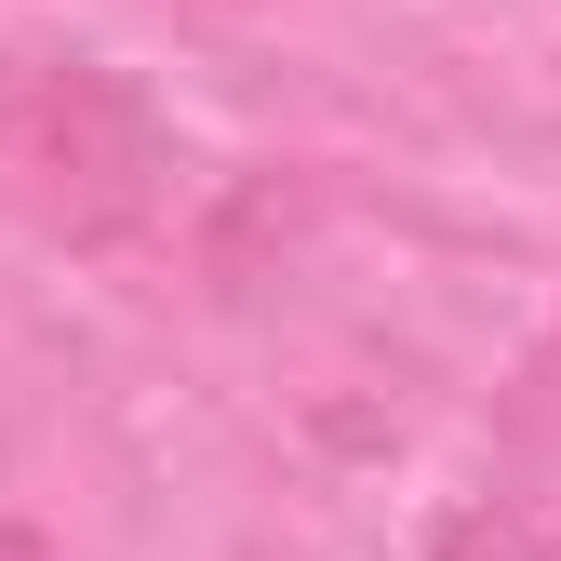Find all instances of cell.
I'll return each mask as SVG.
<instances>
[{
  "label": "cell",
  "mask_w": 561,
  "mask_h": 561,
  "mask_svg": "<svg viewBox=\"0 0 561 561\" xmlns=\"http://www.w3.org/2000/svg\"><path fill=\"white\" fill-rule=\"evenodd\" d=\"M0 187L54 241H134L174 187L148 94L94 54H0Z\"/></svg>",
  "instance_id": "6da1fadb"
},
{
  "label": "cell",
  "mask_w": 561,
  "mask_h": 561,
  "mask_svg": "<svg viewBox=\"0 0 561 561\" xmlns=\"http://www.w3.org/2000/svg\"><path fill=\"white\" fill-rule=\"evenodd\" d=\"M0 561H41V535H27V522H0Z\"/></svg>",
  "instance_id": "7a4b0ae2"
}]
</instances>
